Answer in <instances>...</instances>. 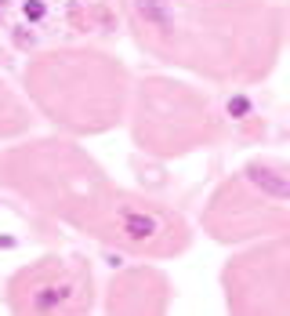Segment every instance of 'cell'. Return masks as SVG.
<instances>
[{
  "mask_svg": "<svg viewBox=\"0 0 290 316\" xmlns=\"http://www.w3.org/2000/svg\"><path fill=\"white\" fill-rule=\"evenodd\" d=\"M250 182L254 186H261L265 193H272L276 200H286L290 197V182H286V175L283 171H272V168H250Z\"/></svg>",
  "mask_w": 290,
  "mask_h": 316,
  "instance_id": "1",
  "label": "cell"
},
{
  "mask_svg": "<svg viewBox=\"0 0 290 316\" xmlns=\"http://www.w3.org/2000/svg\"><path fill=\"white\" fill-rule=\"evenodd\" d=\"M124 229H127L134 240H145V236H152V233H156V222H152L149 215H127Z\"/></svg>",
  "mask_w": 290,
  "mask_h": 316,
  "instance_id": "2",
  "label": "cell"
},
{
  "mask_svg": "<svg viewBox=\"0 0 290 316\" xmlns=\"http://www.w3.org/2000/svg\"><path fill=\"white\" fill-rule=\"evenodd\" d=\"M142 11L152 15V22H163V19H167V11H163L160 0H142Z\"/></svg>",
  "mask_w": 290,
  "mask_h": 316,
  "instance_id": "3",
  "label": "cell"
},
{
  "mask_svg": "<svg viewBox=\"0 0 290 316\" xmlns=\"http://www.w3.org/2000/svg\"><path fill=\"white\" fill-rule=\"evenodd\" d=\"M22 11H26V19H29V22H37L40 15H44V4H40V0H26V8H22Z\"/></svg>",
  "mask_w": 290,
  "mask_h": 316,
  "instance_id": "4",
  "label": "cell"
},
{
  "mask_svg": "<svg viewBox=\"0 0 290 316\" xmlns=\"http://www.w3.org/2000/svg\"><path fill=\"white\" fill-rule=\"evenodd\" d=\"M247 109H250V102H247V98H232V102H228V113H232V116H243Z\"/></svg>",
  "mask_w": 290,
  "mask_h": 316,
  "instance_id": "5",
  "label": "cell"
},
{
  "mask_svg": "<svg viewBox=\"0 0 290 316\" xmlns=\"http://www.w3.org/2000/svg\"><path fill=\"white\" fill-rule=\"evenodd\" d=\"M11 244H15V240H11V236H0V247H11Z\"/></svg>",
  "mask_w": 290,
  "mask_h": 316,
  "instance_id": "6",
  "label": "cell"
},
{
  "mask_svg": "<svg viewBox=\"0 0 290 316\" xmlns=\"http://www.w3.org/2000/svg\"><path fill=\"white\" fill-rule=\"evenodd\" d=\"M0 4H4V0H0Z\"/></svg>",
  "mask_w": 290,
  "mask_h": 316,
  "instance_id": "7",
  "label": "cell"
}]
</instances>
